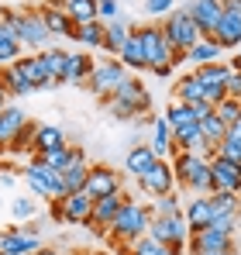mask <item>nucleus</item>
<instances>
[{"label":"nucleus","mask_w":241,"mask_h":255,"mask_svg":"<svg viewBox=\"0 0 241 255\" xmlns=\"http://www.w3.org/2000/svg\"><path fill=\"white\" fill-rule=\"evenodd\" d=\"M0 83L7 90V97H28V93H35V86L17 73L14 62H10V66H0Z\"/></svg>","instance_id":"obj_31"},{"label":"nucleus","mask_w":241,"mask_h":255,"mask_svg":"<svg viewBox=\"0 0 241 255\" xmlns=\"http://www.w3.org/2000/svg\"><path fill=\"white\" fill-rule=\"evenodd\" d=\"M59 207H62V221H66V224H86V228H90L97 200H93L86 190H80V193H69L66 200H59Z\"/></svg>","instance_id":"obj_16"},{"label":"nucleus","mask_w":241,"mask_h":255,"mask_svg":"<svg viewBox=\"0 0 241 255\" xmlns=\"http://www.w3.org/2000/svg\"><path fill=\"white\" fill-rule=\"evenodd\" d=\"M141 42H145V55H148V66H176V48L165 42L162 35V24H141Z\"/></svg>","instance_id":"obj_10"},{"label":"nucleus","mask_w":241,"mask_h":255,"mask_svg":"<svg viewBox=\"0 0 241 255\" xmlns=\"http://www.w3.org/2000/svg\"><path fill=\"white\" fill-rule=\"evenodd\" d=\"M148 207H152V217H172V214H183L176 193H169V197H155V204H148Z\"/></svg>","instance_id":"obj_46"},{"label":"nucleus","mask_w":241,"mask_h":255,"mask_svg":"<svg viewBox=\"0 0 241 255\" xmlns=\"http://www.w3.org/2000/svg\"><path fill=\"white\" fill-rule=\"evenodd\" d=\"M0 21L17 31V38H21V45H24L28 52H45V48H52V45H48L52 35H48V28H45V21H41L38 7H21V10L0 7Z\"/></svg>","instance_id":"obj_2"},{"label":"nucleus","mask_w":241,"mask_h":255,"mask_svg":"<svg viewBox=\"0 0 241 255\" xmlns=\"http://www.w3.org/2000/svg\"><path fill=\"white\" fill-rule=\"evenodd\" d=\"M14 176H10V169H0V190H14Z\"/></svg>","instance_id":"obj_53"},{"label":"nucleus","mask_w":241,"mask_h":255,"mask_svg":"<svg viewBox=\"0 0 241 255\" xmlns=\"http://www.w3.org/2000/svg\"><path fill=\"white\" fill-rule=\"evenodd\" d=\"M210 228L221 231V235H235V228H238V214H221V217L210 221Z\"/></svg>","instance_id":"obj_49"},{"label":"nucleus","mask_w":241,"mask_h":255,"mask_svg":"<svg viewBox=\"0 0 241 255\" xmlns=\"http://www.w3.org/2000/svg\"><path fill=\"white\" fill-rule=\"evenodd\" d=\"M210 204H214V217L238 214L241 211V193H210Z\"/></svg>","instance_id":"obj_43"},{"label":"nucleus","mask_w":241,"mask_h":255,"mask_svg":"<svg viewBox=\"0 0 241 255\" xmlns=\"http://www.w3.org/2000/svg\"><path fill=\"white\" fill-rule=\"evenodd\" d=\"M24 183H28V190H31L35 197H41V200H55L48 179L41 176V162L38 159H28V166H24Z\"/></svg>","instance_id":"obj_30"},{"label":"nucleus","mask_w":241,"mask_h":255,"mask_svg":"<svg viewBox=\"0 0 241 255\" xmlns=\"http://www.w3.org/2000/svg\"><path fill=\"white\" fill-rule=\"evenodd\" d=\"M83 255H107V252H83Z\"/></svg>","instance_id":"obj_61"},{"label":"nucleus","mask_w":241,"mask_h":255,"mask_svg":"<svg viewBox=\"0 0 241 255\" xmlns=\"http://www.w3.org/2000/svg\"><path fill=\"white\" fill-rule=\"evenodd\" d=\"M231 134H235V138H241V118L235 121V128H231Z\"/></svg>","instance_id":"obj_59"},{"label":"nucleus","mask_w":241,"mask_h":255,"mask_svg":"<svg viewBox=\"0 0 241 255\" xmlns=\"http://www.w3.org/2000/svg\"><path fill=\"white\" fill-rule=\"evenodd\" d=\"M127 80V66L120 62V59H104V62H97V69H93V76H90V83H86V90L93 93V97H111L114 90H118L120 83Z\"/></svg>","instance_id":"obj_6"},{"label":"nucleus","mask_w":241,"mask_h":255,"mask_svg":"<svg viewBox=\"0 0 241 255\" xmlns=\"http://www.w3.org/2000/svg\"><path fill=\"white\" fill-rule=\"evenodd\" d=\"M7 107V90H3V83H0V111Z\"/></svg>","instance_id":"obj_58"},{"label":"nucleus","mask_w":241,"mask_h":255,"mask_svg":"<svg viewBox=\"0 0 241 255\" xmlns=\"http://www.w3.org/2000/svg\"><path fill=\"white\" fill-rule=\"evenodd\" d=\"M104 31H107V24H104V21H90V24H80V31H76V42L83 45V52H90V48H104Z\"/></svg>","instance_id":"obj_36"},{"label":"nucleus","mask_w":241,"mask_h":255,"mask_svg":"<svg viewBox=\"0 0 241 255\" xmlns=\"http://www.w3.org/2000/svg\"><path fill=\"white\" fill-rule=\"evenodd\" d=\"M145 10L155 14V17H169L176 10V0H145Z\"/></svg>","instance_id":"obj_50"},{"label":"nucleus","mask_w":241,"mask_h":255,"mask_svg":"<svg viewBox=\"0 0 241 255\" xmlns=\"http://www.w3.org/2000/svg\"><path fill=\"white\" fill-rule=\"evenodd\" d=\"M62 145H69V141H66V131H62L59 125H38L31 155H45V152H52V148H62Z\"/></svg>","instance_id":"obj_26"},{"label":"nucleus","mask_w":241,"mask_h":255,"mask_svg":"<svg viewBox=\"0 0 241 255\" xmlns=\"http://www.w3.org/2000/svg\"><path fill=\"white\" fill-rule=\"evenodd\" d=\"M120 207H124V193H114V197L97 200V207H93V221H90V228H93L97 238H107V235H111V228H114V221H118Z\"/></svg>","instance_id":"obj_15"},{"label":"nucleus","mask_w":241,"mask_h":255,"mask_svg":"<svg viewBox=\"0 0 241 255\" xmlns=\"http://www.w3.org/2000/svg\"><path fill=\"white\" fill-rule=\"evenodd\" d=\"M214 114L221 118V125H224L228 131H231V128H235V121L241 118V104H238V100H231V97H228V100H221V104L214 107Z\"/></svg>","instance_id":"obj_44"},{"label":"nucleus","mask_w":241,"mask_h":255,"mask_svg":"<svg viewBox=\"0 0 241 255\" xmlns=\"http://www.w3.org/2000/svg\"><path fill=\"white\" fill-rule=\"evenodd\" d=\"M148 235L162 242V245H172V249H186L190 245V238H193V231H190V224H186V217L183 214H172V217H152V228H148Z\"/></svg>","instance_id":"obj_7"},{"label":"nucleus","mask_w":241,"mask_h":255,"mask_svg":"<svg viewBox=\"0 0 241 255\" xmlns=\"http://www.w3.org/2000/svg\"><path fill=\"white\" fill-rule=\"evenodd\" d=\"M66 10L76 24H90V21H100L97 14V0H66Z\"/></svg>","instance_id":"obj_38"},{"label":"nucleus","mask_w":241,"mask_h":255,"mask_svg":"<svg viewBox=\"0 0 241 255\" xmlns=\"http://www.w3.org/2000/svg\"><path fill=\"white\" fill-rule=\"evenodd\" d=\"M190 111H193V121H197V125H200L203 118H210V114H214V107H210L207 100H200V104H193Z\"/></svg>","instance_id":"obj_52"},{"label":"nucleus","mask_w":241,"mask_h":255,"mask_svg":"<svg viewBox=\"0 0 241 255\" xmlns=\"http://www.w3.org/2000/svg\"><path fill=\"white\" fill-rule=\"evenodd\" d=\"M183 217H186L190 231H203V228H210V221H214V204H210V197H197V200H190V204L183 207Z\"/></svg>","instance_id":"obj_23"},{"label":"nucleus","mask_w":241,"mask_h":255,"mask_svg":"<svg viewBox=\"0 0 241 255\" xmlns=\"http://www.w3.org/2000/svg\"><path fill=\"white\" fill-rule=\"evenodd\" d=\"M148 228H152V207H148V204H138V200H131V197H124V207H120L118 221H114V228H111V238L127 249V245H134L138 238H145Z\"/></svg>","instance_id":"obj_5"},{"label":"nucleus","mask_w":241,"mask_h":255,"mask_svg":"<svg viewBox=\"0 0 241 255\" xmlns=\"http://www.w3.org/2000/svg\"><path fill=\"white\" fill-rule=\"evenodd\" d=\"M24 125H28V114H24L21 107H10V104H7V107L0 111V152L10 148L14 134H17Z\"/></svg>","instance_id":"obj_20"},{"label":"nucleus","mask_w":241,"mask_h":255,"mask_svg":"<svg viewBox=\"0 0 241 255\" xmlns=\"http://www.w3.org/2000/svg\"><path fill=\"white\" fill-rule=\"evenodd\" d=\"M203 93H207V86H203L193 73H190V76H183V80L176 83V90H172V97H176L179 104H190V107H193V104H200Z\"/></svg>","instance_id":"obj_34"},{"label":"nucleus","mask_w":241,"mask_h":255,"mask_svg":"<svg viewBox=\"0 0 241 255\" xmlns=\"http://www.w3.org/2000/svg\"><path fill=\"white\" fill-rule=\"evenodd\" d=\"M97 69V59H90V52H69V73H66V83L69 86H86L90 76Z\"/></svg>","instance_id":"obj_22"},{"label":"nucleus","mask_w":241,"mask_h":255,"mask_svg":"<svg viewBox=\"0 0 241 255\" xmlns=\"http://www.w3.org/2000/svg\"><path fill=\"white\" fill-rule=\"evenodd\" d=\"M35 131H38V125H35V121H28V125L14 134V141H10V148H7V152H10V155L31 152V148H35Z\"/></svg>","instance_id":"obj_41"},{"label":"nucleus","mask_w":241,"mask_h":255,"mask_svg":"<svg viewBox=\"0 0 241 255\" xmlns=\"http://www.w3.org/2000/svg\"><path fill=\"white\" fill-rule=\"evenodd\" d=\"M138 186H141V193H148V197H169V193H176L179 183H176L172 162H169V159H159L152 169L138 179Z\"/></svg>","instance_id":"obj_11"},{"label":"nucleus","mask_w":241,"mask_h":255,"mask_svg":"<svg viewBox=\"0 0 241 255\" xmlns=\"http://www.w3.org/2000/svg\"><path fill=\"white\" fill-rule=\"evenodd\" d=\"M172 69H176V66H155L152 73H155L159 80H169V76H172Z\"/></svg>","instance_id":"obj_54"},{"label":"nucleus","mask_w":241,"mask_h":255,"mask_svg":"<svg viewBox=\"0 0 241 255\" xmlns=\"http://www.w3.org/2000/svg\"><path fill=\"white\" fill-rule=\"evenodd\" d=\"M193 255H235V252H193Z\"/></svg>","instance_id":"obj_60"},{"label":"nucleus","mask_w":241,"mask_h":255,"mask_svg":"<svg viewBox=\"0 0 241 255\" xmlns=\"http://www.w3.org/2000/svg\"><path fill=\"white\" fill-rule=\"evenodd\" d=\"M193 76H197L203 86H228L231 66H228V62H207V66H197V69H193Z\"/></svg>","instance_id":"obj_32"},{"label":"nucleus","mask_w":241,"mask_h":255,"mask_svg":"<svg viewBox=\"0 0 241 255\" xmlns=\"http://www.w3.org/2000/svg\"><path fill=\"white\" fill-rule=\"evenodd\" d=\"M217 155H224V159H231V162H238V166H241V138H235V134L228 131V138L221 141Z\"/></svg>","instance_id":"obj_47"},{"label":"nucleus","mask_w":241,"mask_h":255,"mask_svg":"<svg viewBox=\"0 0 241 255\" xmlns=\"http://www.w3.org/2000/svg\"><path fill=\"white\" fill-rule=\"evenodd\" d=\"M14 66H17V73L35 86V90H52V86H59L55 80H52V73H48V66H45L41 52H24Z\"/></svg>","instance_id":"obj_13"},{"label":"nucleus","mask_w":241,"mask_h":255,"mask_svg":"<svg viewBox=\"0 0 241 255\" xmlns=\"http://www.w3.org/2000/svg\"><path fill=\"white\" fill-rule=\"evenodd\" d=\"M169 162H172L176 183H179L183 190H193L197 197H210V193H214L210 159H203V155H197V152H176Z\"/></svg>","instance_id":"obj_3"},{"label":"nucleus","mask_w":241,"mask_h":255,"mask_svg":"<svg viewBox=\"0 0 241 255\" xmlns=\"http://www.w3.org/2000/svg\"><path fill=\"white\" fill-rule=\"evenodd\" d=\"M31 159H41V162L52 166V169H69V162L76 159V145H62V148H52V152H45V155H31Z\"/></svg>","instance_id":"obj_39"},{"label":"nucleus","mask_w":241,"mask_h":255,"mask_svg":"<svg viewBox=\"0 0 241 255\" xmlns=\"http://www.w3.org/2000/svg\"><path fill=\"white\" fill-rule=\"evenodd\" d=\"M172 141H176V152H197L200 155L203 152V131L200 125L193 121V125H183L172 131Z\"/></svg>","instance_id":"obj_27"},{"label":"nucleus","mask_w":241,"mask_h":255,"mask_svg":"<svg viewBox=\"0 0 241 255\" xmlns=\"http://www.w3.org/2000/svg\"><path fill=\"white\" fill-rule=\"evenodd\" d=\"M41 59H45V66H48L52 80H55V83H66V73H69V52H62V48H45Z\"/></svg>","instance_id":"obj_35"},{"label":"nucleus","mask_w":241,"mask_h":255,"mask_svg":"<svg viewBox=\"0 0 241 255\" xmlns=\"http://www.w3.org/2000/svg\"><path fill=\"white\" fill-rule=\"evenodd\" d=\"M35 255H66V252H62V249H52V245H41Z\"/></svg>","instance_id":"obj_56"},{"label":"nucleus","mask_w":241,"mask_h":255,"mask_svg":"<svg viewBox=\"0 0 241 255\" xmlns=\"http://www.w3.org/2000/svg\"><path fill=\"white\" fill-rule=\"evenodd\" d=\"M231 238H235V235H221V231H214V228H203V231H193L190 252H235Z\"/></svg>","instance_id":"obj_18"},{"label":"nucleus","mask_w":241,"mask_h":255,"mask_svg":"<svg viewBox=\"0 0 241 255\" xmlns=\"http://www.w3.org/2000/svg\"><path fill=\"white\" fill-rule=\"evenodd\" d=\"M86 176H90V162H86V152L76 145V159L69 162V169H62L66 190H69V193H80V190H86Z\"/></svg>","instance_id":"obj_25"},{"label":"nucleus","mask_w":241,"mask_h":255,"mask_svg":"<svg viewBox=\"0 0 241 255\" xmlns=\"http://www.w3.org/2000/svg\"><path fill=\"white\" fill-rule=\"evenodd\" d=\"M186 10H190V17L200 24L203 38H210V35H214V28H217V24H221V17H224V3H221V0H193Z\"/></svg>","instance_id":"obj_17"},{"label":"nucleus","mask_w":241,"mask_h":255,"mask_svg":"<svg viewBox=\"0 0 241 255\" xmlns=\"http://www.w3.org/2000/svg\"><path fill=\"white\" fill-rule=\"evenodd\" d=\"M118 59L127 66V69H131V73H145V69H152V66H148L145 42H141V31H138V28H131V38H127V45H124V48H120Z\"/></svg>","instance_id":"obj_19"},{"label":"nucleus","mask_w":241,"mask_h":255,"mask_svg":"<svg viewBox=\"0 0 241 255\" xmlns=\"http://www.w3.org/2000/svg\"><path fill=\"white\" fill-rule=\"evenodd\" d=\"M0 255H3V252H0Z\"/></svg>","instance_id":"obj_62"},{"label":"nucleus","mask_w":241,"mask_h":255,"mask_svg":"<svg viewBox=\"0 0 241 255\" xmlns=\"http://www.w3.org/2000/svg\"><path fill=\"white\" fill-rule=\"evenodd\" d=\"M210 176H214V193H241V166L214 155L210 159Z\"/></svg>","instance_id":"obj_12"},{"label":"nucleus","mask_w":241,"mask_h":255,"mask_svg":"<svg viewBox=\"0 0 241 255\" xmlns=\"http://www.w3.org/2000/svg\"><path fill=\"white\" fill-rule=\"evenodd\" d=\"M228 97L241 104V73H231V80H228Z\"/></svg>","instance_id":"obj_51"},{"label":"nucleus","mask_w":241,"mask_h":255,"mask_svg":"<svg viewBox=\"0 0 241 255\" xmlns=\"http://www.w3.org/2000/svg\"><path fill=\"white\" fill-rule=\"evenodd\" d=\"M217 55H221V45L214 42V38H203V42H197L193 48H190V62H197V66H207V62H217Z\"/></svg>","instance_id":"obj_40"},{"label":"nucleus","mask_w":241,"mask_h":255,"mask_svg":"<svg viewBox=\"0 0 241 255\" xmlns=\"http://www.w3.org/2000/svg\"><path fill=\"white\" fill-rule=\"evenodd\" d=\"M228 66H231V73H241V52L231 59V62H228Z\"/></svg>","instance_id":"obj_57"},{"label":"nucleus","mask_w":241,"mask_h":255,"mask_svg":"<svg viewBox=\"0 0 241 255\" xmlns=\"http://www.w3.org/2000/svg\"><path fill=\"white\" fill-rule=\"evenodd\" d=\"M97 14H100L104 24L120 21V0H97Z\"/></svg>","instance_id":"obj_48"},{"label":"nucleus","mask_w":241,"mask_h":255,"mask_svg":"<svg viewBox=\"0 0 241 255\" xmlns=\"http://www.w3.org/2000/svg\"><path fill=\"white\" fill-rule=\"evenodd\" d=\"M41 249L38 228L31 224H10L7 231H0V252L3 255H35Z\"/></svg>","instance_id":"obj_8"},{"label":"nucleus","mask_w":241,"mask_h":255,"mask_svg":"<svg viewBox=\"0 0 241 255\" xmlns=\"http://www.w3.org/2000/svg\"><path fill=\"white\" fill-rule=\"evenodd\" d=\"M152 128H155V134H152V152L159 155V159H172L176 155V141H172V128H169V121L165 118H155L152 121Z\"/></svg>","instance_id":"obj_29"},{"label":"nucleus","mask_w":241,"mask_h":255,"mask_svg":"<svg viewBox=\"0 0 241 255\" xmlns=\"http://www.w3.org/2000/svg\"><path fill=\"white\" fill-rule=\"evenodd\" d=\"M10 214H14L17 224H24V221H31V217L38 214V204H35L31 197H14V200H10Z\"/></svg>","instance_id":"obj_45"},{"label":"nucleus","mask_w":241,"mask_h":255,"mask_svg":"<svg viewBox=\"0 0 241 255\" xmlns=\"http://www.w3.org/2000/svg\"><path fill=\"white\" fill-rule=\"evenodd\" d=\"M162 35H165V42L176 48V66L179 62H190L186 55H190V48L197 42H203V31L200 24L190 17V10L186 7H176L165 21H162Z\"/></svg>","instance_id":"obj_4"},{"label":"nucleus","mask_w":241,"mask_h":255,"mask_svg":"<svg viewBox=\"0 0 241 255\" xmlns=\"http://www.w3.org/2000/svg\"><path fill=\"white\" fill-rule=\"evenodd\" d=\"M127 255H179V249L162 245V242H155L152 235H145V238H138L134 245H127Z\"/></svg>","instance_id":"obj_37"},{"label":"nucleus","mask_w":241,"mask_h":255,"mask_svg":"<svg viewBox=\"0 0 241 255\" xmlns=\"http://www.w3.org/2000/svg\"><path fill=\"white\" fill-rule=\"evenodd\" d=\"M155 162H159V155L152 152V145H134V148H131L127 155H124V169L131 172L134 179H141V176L152 169Z\"/></svg>","instance_id":"obj_24"},{"label":"nucleus","mask_w":241,"mask_h":255,"mask_svg":"<svg viewBox=\"0 0 241 255\" xmlns=\"http://www.w3.org/2000/svg\"><path fill=\"white\" fill-rule=\"evenodd\" d=\"M118 121H141L148 111H152V97H148V90H145V83L138 80V76H127L124 83L111 93V97H104L100 100Z\"/></svg>","instance_id":"obj_1"},{"label":"nucleus","mask_w":241,"mask_h":255,"mask_svg":"<svg viewBox=\"0 0 241 255\" xmlns=\"http://www.w3.org/2000/svg\"><path fill=\"white\" fill-rule=\"evenodd\" d=\"M210 38L221 45V52H224V48H238L241 45V14H228V10H224V17H221V24L214 28Z\"/></svg>","instance_id":"obj_21"},{"label":"nucleus","mask_w":241,"mask_h":255,"mask_svg":"<svg viewBox=\"0 0 241 255\" xmlns=\"http://www.w3.org/2000/svg\"><path fill=\"white\" fill-rule=\"evenodd\" d=\"M38 14H41V21H45V28H48L52 38H76L80 24L69 17L66 0H45V3L38 7Z\"/></svg>","instance_id":"obj_9"},{"label":"nucleus","mask_w":241,"mask_h":255,"mask_svg":"<svg viewBox=\"0 0 241 255\" xmlns=\"http://www.w3.org/2000/svg\"><path fill=\"white\" fill-rule=\"evenodd\" d=\"M228 14H241V0H221Z\"/></svg>","instance_id":"obj_55"},{"label":"nucleus","mask_w":241,"mask_h":255,"mask_svg":"<svg viewBox=\"0 0 241 255\" xmlns=\"http://www.w3.org/2000/svg\"><path fill=\"white\" fill-rule=\"evenodd\" d=\"M21 55H24V45L17 38V31L0 21V66H10V62H17Z\"/></svg>","instance_id":"obj_28"},{"label":"nucleus","mask_w":241,"mask_h":255,"mask_svg":"<svg viewBox=\"0 0 241 255\" xmlns=\"http://www.w3.org/2000/svg\"><path fill=\"white\" fill-rule=\"evenodd\" d=\"M86 193H90L93 200H104V197L120 193V172H114L111 166H90V176H86Z\"/></svg>","instance_id":"obj_14"},{"label":"nucleus","mask_w":241,"mask_h":255,"mask_svg":"<svg viewBox=\"0 0 241 255\" xmlns=\"http://www.w3.org/2000/svg\"><path fill=\"white\" fill-rule=\"evenodd\" d=\"M127 38H131V28H127L124 21H111V24H107V31H104V52L118 59L120 48L127 45Z\"/></svg>","instance_id":"obj_33"},{"label":"nucleus","mask_w":241,"mask_h":255,"mask_svg":"<svg viewBox=\"0 0 241 255\" xmlns=\"http://www.w3.org/2000/svg\"><path fill=\"white\" fill-rule=\"evenodd\" d=\"M162 118L169 121L172 131H176V128H183V125H193V111H190V104H179V100H172V104H169V111H165Z\"/></svg>","instance_id":"obj_42"}]
</instances>
